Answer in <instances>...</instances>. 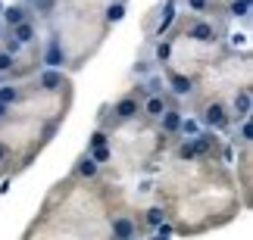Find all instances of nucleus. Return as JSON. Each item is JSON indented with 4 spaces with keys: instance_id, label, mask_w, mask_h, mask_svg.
Segmentation results:
<instances>
[{
    "instance_id": "1",
    "label": "nucleus",
    "mask_w": 253,
    "mask_h": 240,
    "mask_svg": "<svg viewBox=\"0 0 253 240\" xmlns=\"http://www.w3.org/2000/svg\"><path fill=\"white\" fill-rule=\"evenodd\" d=\"M203 122H207L210 128H225L228 116H225V109H222V103H210V106L203 109Z\"/></svg>"
},
{
    "instance_id": "2",
    "label": "nucleus",
    "mask_w": 253,
    "mask_h": 240,
    "mask_svg": "<svg viewBox=\"0 0 253 240\" xmlns=\"http://www.w3.org/2000/svg\"><path fill=\"white\" fill-rule=\"evenodd\" d=\"M66 63V53H63V47H60V41H53L47 44V53H44V66H50V69H60V66Z\"/></svg>"
},
{
    "instance_id": "3",
    "label": "nucleus",
    "mask_w": 253,
    "mask_h": 240,
    "mask_svg": "<svg viewBox=\"0 0 253 240\" xmlns=\"http://www.w3.org/2000/svg\"><path fill=\"white\" fill-rule=\"evenodd\" d=\"M138 112H141V106H138V100H134V97H125V100L116 103V119H122V122L134 119Z\"/></svg>"
},
{
    "instance_id": "4",
    "label": "nucleus",
    "mask_w": 253,
    "mask_h": 240,
    "mask_svg": "<svg viewBox=\"0 0 253 240\" xmlns=\"http://www.w3.org/2000/svg\"><path fill=\"white\" fill-rule=\"evenodd\" d=\"M38 84H41L44 91H56V88H63V72H60V69H47V72H41Z\"/></svg>"
},
{
    "instance_id": "5",
    "label": "nucleus",
    "mask_w": 253,
    "mask_h": 240,
    "mask_svg": "<svg viewBox=\"0 0 253 240\" xmlns=\"http://www.w3.org/2000/svg\"><path fill=\"white\" fill-rule=\"evenodd\" d=\"M188 37H191V41H212V37H216V28L207 25V22H197L188 32Z\"/></svg>"
},
{
    "instance_id": "6",
    "label": "nucleus",
    "mask_w": 253,
    "mask_h": 240,
    "mask_svg": "<svg viewBox=\"0 0 253 240\" xmlns=\"http://www.w3.org/2000/svg\"><path fill=\"white\" fill-rule=\"evenodd\" d=\"M169 84H172V91L178 94V97H184V94H191V91H194V81L188 78V75H172Z\"/></svg>"
},
{
    "instance_id": "7",
    "label": "nucleus",
    "mask_w": 253,
    "mask_h": 240,
    "mask_svg": "<svg viewBox=\"0 0 253 240\" xmlns=\"http://www.w3.org/2000/svg\"><path fill=\"white\" fill-rule=\"evenodd\" d=\"M113 237H119V240L134 237V225L128 222V218H116V222H113Z\"/></svg>"
},
{
    "instance_id": "8",
    "label": "nucleus",
    "mask_w": 253,
    "mask_h": 240,
    "mask_svg": "<svg viewBox=\"0 0 253 240\" xmlns=\"http://www.w3.org/2000/svg\"><path fill=\"white\" fill-rule=\"evenodd\" d=\"M163 131H178V125H181V112H175V109H163Z\"/></svg>"
},
{
    "instance_id": "9",
    "label": "nucleus",
    "mask_w": 253,
    "mask_h": 240,
    "mask_svg": "<svg viewBox=\"0 0 253 240\" xmlns=\"http://www.w3.org/2000/svg\"><path fill=\"white\" fill-rule=\"evenodd\" d=\"M235 112H238V119H247L250 116V94L247 91L235 94Z\"/></svg>"
},
{
    "instance_id": "10",
    "label": "nucleus",
    "mask_w": 253,
    "mask_h": 240,
    "mask_svg": "<svg viewBox=\"0 0 253 240\" xmlns=\"http://www.w3.org/2000/svg\"><path fill=\"white\" fill-rule=\"evenodd\" d=\"M13 37H16L19 44H28V41L35 37V28H32V25H28L25 19H22V22H16V32H13Z\"/></svg>"
},
{
    "instance_id": "11",
    "label": "nucleus",
    "mask_w": 253,
    "mask_h": 240,
    "mask_svg": "<svg viewBox=\"0 0 253 240\" xmlns=\"http://www.w3.org/2000/svg\"><path fill=\"white\" fill-rule=\"evenodd\" d=\"M79 175H82V178H94V175H97V162H94L91 156H84V159L79 162Z\"/></svg>"
},
{
    "instance_id": "12",
    "label": "nucleus",
    "mask_w": 253,
    "mask_h": 240,
    "mask_svg": "<svg viewBox=\"0 0 253 240\" xmlns=\"http://www.w3.org/2000/svg\"><path fill=\"white\" fill-rule=\"evenodd\" d=\"M3 19H6L9 25H16V22H22V19H25V9L22 6H6L3 9Z\"/></svg>"
},
{
    "instance_id": "13",
    "label": "nucleus",
    "mask_w": 253,
    "mask_h": 240,
    "mask_svg": "<svg viewBox=\"0 0 253 240\" xmlns=\"http://www.w3.org/2000/svg\"><path fill=\"white\" fill-rule=\"evenodd\" d=\"M163 109H166V103H163V97H150V100H147V116L160 119V116H163Z\"/></svg>"
},
{
    "instance_id": "14",
    "label": "nucleus",
    "mask_w": 253,
    "mask_h": 240,
    "mask_svg": "<svg viewBox=\"0 0 253 240\" xmlns=\"http://www.w3.org/2000/svg\"><path fill=\"white\" fill-rule=\"evenodd\" d=\"M0 100H3L6 106H9V103H16V100H19V91L13 88V84H3V88H0Z\"/></svg>"
},
{
    "instance_id": "15",
    "label": "nucleus",
    "mask_w": 253,
    "mask_h": 240,
    "mask_svg": "<svg viewBox=\"0 0 253 240\" xmlns=\"http://www.w3.org/2000/svg\"><path fill=\"white\" fill-rule=\"evenodd\" d=\"M172 19H175V3L169 0V3H166V13H163V19H160V32H166V28L172 25Z\"/></svg>"
},
{
    "instance_id": "16",
    "label": "nucleus",
    "mask_w": 253,
    "mask_h": 240,
    "mask_svg": "<svg viewBox=\"0 0 253 240\" xmlns=\"http://www.w3.org/2000/svg\"><path fill=\"white\" fill-rule=\"evenodd\" d=\"M231 16H250V0H235L231 3Z\"/></svg>"
},
{
    "instance_id": "17",
    "label": "nucleus",
    "mask_w": 253,
    "mask_h": 240,
    "mask_svg": "<svg viewBox=\"0 0 253 240\" xmlns=\"http://www.w3.org/2000/svg\"><path fill=\"white\" fill-rule=\"evenodd\" d=\"M122 16H125V6H122V3H110V9H106V19H110V22H119Z\"/></svg>"
},
{
    "instance_id": "18",
    "label": "nucleus",
    "mask_w": 253,
    "mask_h": 240,
    "mask_svg": "<svg viewBox=\"0 0 253 240\" xmlns=\"http://www.w3.org/2000/svg\"><path fill=\"white\" fill-rule=\"evenodd\" d=\"M178 156H181V159H194V156H197V147H194V140L181 143V147H178Z\"/></svg>"
},
{
    "instance_id": "19",
    "label": "nucleus",
    "mask_w": 253,
    "mask_h": 240,
    "mask_svg": "<svg viewBox=\"0 0 253 240\" xmlns=\"http://www.w3.org/2000/svg\"><path fill=\"white\" fill-rule=\"evenodd\" d=\"M178 128H181L184 134H191V137H194V134H197V131H200V125H197V122H194V119H181V125H178Z\"/></svg>"
},
{
    "instance_id": "20",
    "label": "nucleus",
    "mask_w": 253,
    "mask_h": 240,
    "mask_svg": "<svg viewBox=\"0 0 253 240\" xmlns=\"http://www.w3.org/2000/svg\"><path fill=\"white\" fill-rule=\"evenodd\" d=\"M94 150V162H106V159H110V150H106V143H103V147H91Z\"/></svg>"
},
{
    "instance_id": "21",
    "label": "nucleus",
    "mask_w": 253,
    "mask_h": 240,
    "mask_svg": "<svg viewBox=\"0 0 253 240\" xmlns=\"http://www.w3.org/2000/svg\"><path fill=\"white\" fill-rule=\"evenodd\" d=\"M163 218H166V212H163V209H150V212H147V222H150L153 228H157Z\"/></svg>"
},
{
    "instance_id": "22",
    "label": "nucleus",
    "mask_w": 253,
    "mask_h": 240,
    "mask_svg": "<svg viewBox=\"0 0 253 240\" xmlns=\"http://www.w3.org/2000/svg\"><path fill=\"white\" fill-rule=\"evenodd\" d=\"M9 69H13V53H0V72H9Z\"/></svg>"
},
{
    "instance_id": "23",
    "label": "nucleus",
    "mask_w": 253,
    "mask_h": 240,
    "mask_svg": "<svg viewBox=\"0 0 253 240\" xmlns=\"http://www.w3.org/2000/svg\"><path fill=\"white\" fill-rule=\"evenodd\" d=\"M87 143H91V147H103V143H106V134H103V131H94Z\"/></svg>"
},
{
    "instance_id": "24",
    "label": "nucleus",
    "mask_w": 253,
    "mask_h": 240,
    "mask_svg": "<svg viewBox=\"0 0 253 240\" xmlns=\"http://www.w3.org/2000/svg\"><path fill=\"white\" fill-rule=\"evenodd\" d=\"M169 53H172V47H169L166 41H163V44H157V56H160V60H169Z\"/></svg>"
},
{
    "instance_id": "25",
    "label": "nucleus",
    "mask_w": 253,
    "mask_h": 240,
    "mask_svg": "<svg viewBox=\"0 0 253 240\" xmlns=\"http://www.w3.org/2000/svg\"><path fill=\"white\" fill-rule=\"evenodd\" d=\"M53 3H56V0H35V6L41 9V13H50V9H53Z\"/></svg>"
},
{
    "instance_id": "26",
    "label": "nucleus",
    "mask_w": 253,
    "mask_h": 240,
    "mask_svg": "<svg viewBox=\"0 0 253 240\" xmlns=\"http://www.w3.org/2000/svg\"><path fill=\"white\" fill-rule=\"evenodd\" d=\"M169 234H172V225L160 222V225H157V237H169Z\"/></svg>"
},
{
    "instance_id": "27",
    "label": "nucleus",
    "mask_w": 253,
    "mask_h": 240,
    "mask_svg": "<svg viewBox=\"0 0 253 240\" xmlns=\"http://www.w3.org/2000/svg\"><path fill=\"white\" fill-rule=\"evenodd\" d=\"M19 47H22V44H19L16 37H13V41H6V53H13V56H16V53H19Z\"/></svg>"
},
{
    "instance_id": "28",
    "label": "nucleus",
    "mask_w": 253,
    "mask_h": 240,
    "mask_svg": "<svg viewBox=\"0 0 253 240\" xmlns=\"http://www.w3.org/2000/svg\"><path fill=\"white\" fill-rule=\"evenodd\" d=\"M191 9H207V0H188Z\"/></svg>"
},
{
    "instance_id": "29",
    "label": "nucleus",
    "mask_w": 253,
    "mask_h": 240,
    "mask_svg": "<svg viewBox=\"0 0 253 240\" xmlns=\"http://www.w3.org/2000/svg\"><path fill=\"white\" fill-rule=\"evenodd\" d=\"M241 137L250 140V122H247V119H244V125H241Z\"/></svg>"
},
{
    "instance_id": "30",
    "label": "nucleus",
    "mask_w": 253,
    "mask_h": 240,
    "mask_svg": "<svg viewBox=\"0 0 253 240\" xmlns=\"http://www.w3.org/2000/svg\"><path fill=\"white\" fill-rule=\"evenodd\" d=\"M9 156V147H6V143H0V162H3Z\"/></svg>"
},
{
    "instance_id": "31",
    "label": "nucleus",
    "mask_w": 253,
    "mask_h": 240,
    "mask_svg": "<svg viewBox=\"0 0 253 240\" xmlns=\"http://www.w3.org/2000/svg\"><path fill=\"white\" fill-rule=\"evenodd\" d=\"M0 119H6V103L0 100Z\"/></svg>"
},
{
    "instance_id": "32",
    "label": "nucleus",
    "mask_w": 253,
    "mask_h": 240,
    "mask_svg": "<svg viewBox=\"0 0 253 240\" xmlns=\"http://www.w3.org/2000/svg\"><path fill=\"white\" fill-rule=\"evenodd\" d=\"M0 13H3V3H0Z\"/></svg>"
}]
</instances>
